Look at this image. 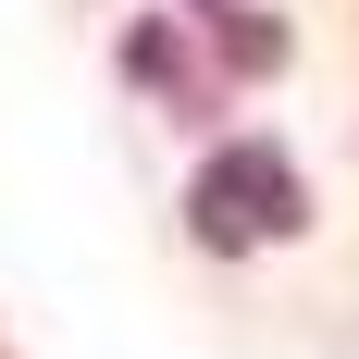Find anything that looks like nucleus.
<instances>
[{
  "instance_id": "f257e3e1",
  "label": "nucleus",
  "mask_w": 359,
  "mask_h": 359,
  "mask_svg": "<svg viewBox=\"0 0 359 359\" xmlns=\"http://www.w3.org/2000/svg\"><path fill=\"white\" fill-rule=\"evenodd\" d=\"M186 236L223 260H248V248H285V236H310V174H297L273 137H236L198 161V186H186Z\"/></svg>"
},
{
  "instance_id": "f03ea898",
  "label": "nucleus",
  "mask_w": 359,
  "mask_h": 359,
  "mask_svg": "<svg viewBox=\"0 0 359 359\" xmlns=\"http://www.w3.org/2000/svg\"><path fill=\"white\" fill-rule=\"evenodd\" d=\"M124 74H137V87H161L174 111H211V74L186 62V37L161 25V13H137V25H124Z\"/></svg>"
},
{
  "instance_id": "7ed1b4c3",
  "label": "nucleus",
  "mask_w": 359,
  "mask_h": 359,
  "mask_svg": "<svg viewBox=\"0 0 359 359\" xmlns=\"http://www.w3.org/2000/svg\"><path fill=\"white\" fill-rule=\"evenodd\" d=\"M211 62H223V74H285V25H273V13L211 0Z\"/></svg>"
}]
</instances>
